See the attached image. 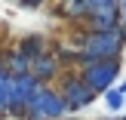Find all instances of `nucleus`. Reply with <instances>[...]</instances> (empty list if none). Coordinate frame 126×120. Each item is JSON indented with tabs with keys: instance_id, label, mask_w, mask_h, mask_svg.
Listing matches in <instances>:
<instances>
[{
	"instance_id": "obj_15",
	"label": "nucleus",
	"mask_w": 126,
	"mask_h": 120,
	"mask_svg": "<svg viewBox=\"0 0 126 120\" xmlns=\"http://www.w3.org/2000/svg\"><path fill=\"white\" fill-rule=\"evenodd\" d=\"M59 3H74V0H59Z\"/></svg>"
},
{
	"instance_id": "obj_7",
	"label": "nucleus",
	"mask_w": 126,
	"mask_h": 120,
	"mask_svg": "<svg viewBox=\"0 0 126 120\" xmlns=\"http://www.w3.org/2000/svg\"><path fill=\"white\" fill-rule=\"evenodd\" d=\"M18 52H22L28 62H34V59H40V55L49 52V40L40 37V34H31V37H25V40L18 43Z\"/></svg>"
},
{
	"instance_id": "obj_3",
	"label": "nucleus",
	"mask_w": 126,
	"mask_h": 120,
	"mask_svg": "<svg viewBox=\"0 0 126 120\" xmlns=\"http://www.w3.org/2000/svg\"><path fill=\"white\" fill-rule=\"evenodd\" d=\"M65 117L68 111L55 86H40L28 105V114H25V120H65Z\"/></svg>"
},
{
	"instance_id": "obj_4",
	"label": "nucleus",
	"mask_w": 126,
	"mask_h": 120,
	"mask_svg": "<svg viewBox=\"0 0 126 120\" xmlns=\"http://www.w3.org/2000/svg\"><path fill=\"white\" fill-rule=\"evenodd\" d=\"M59 80H62V83H59V96H62V102H65V111H68V114H77V111H83V108H89V105H92L95 92L80 80L77 71L62 74Z\"/></svg>"
},
{
	"instance_id": "obj_1",
	"label": "nucleus",
	"mask_w": 126,
	"mask_h": 120,
	"mask_svg": "<svg viewBox=\"0 0 126 120\" xmlns=\"http://www.w3.org/2000/svg\"><path fill=\"white\" fill-rule=\"evenodd\" d=\"M71 46L77 49L80 65L83 62H102V59H120V52L126 49V28L98 31V34H86V31L77 28L71 37Z\"/></svg>"
},
{
	"instance_id": "obj_10",
	"label": "nucleus",
	"mask_w": 126,
	"mask_h": 120,
	"mask_svg": "<svg viewBox=\"0 0 126 120\" xmlns=\"http://www.w3.org/2000/svg\"><path fill=\"white\" fill-rule=\"evenodd\" d=\"M9 108V77H0V117Z\"/></svg>"
},
{
	"instance_id": "obj_16",
	"label": "nucleus",
	"mask_w": 126,
	"mask_h": 120,
	"mask_svg": "<svg viewBox=\"0 0 126 120\" xmlns=\"http://www.w3.org/2000/svg\"><path fill=\"white\" fill-rule=\"evenodd\" d=\"M105 120H120V117H105Z\"/></svg>"
},
{
	"instance_id": "obj_9",
	"label": "nucleus",
	"mask_w": 126,
	"mask_h": 120,
	"mask_svg": "<svg viewBox=\"0 0 126 120\" xmlns=\"http://www.w3.org/2000/svg\"><path fill=\"white\" fill-rule=\"evenodd\" d=\"M102 102H105V108L114 111V114H120V111L126 108V96H123V92H117V86H111L108 92H102Z\"/></svg>"
},
{
	"instance_id": "obj_8",
	"label": "nucleus",
	"mask_w": 126,
	"mask_h": 120,
	"mask_svg": "<svg viewBox=\"0 0 126 120\" xmlns=\"http://www.w3.org/2000/svg\"><path fill=\"white\" fill-rule=\"evenodd\" d=\"M28 68H31V62L25 59L18 49H12L9 55H3V77H9V80L25 77V74H28Z\"/></svg>"
},
{
	"instance_id": "obj_14",
	"label": "nucleus",
	"mask_w": 126,
	"mask_h": 120,
	"mask_svg": "<svg viewBox=\"0 0 126 120\" xmlns=\"http://www.w3.org/2000/svg\"><path fill=\"white\" fill-rule=\"evenodd\" d=\"M0 77H3V55H0Z\"/></svg>"
},
{
	"instance_id": "obj_12",
	"label": "nucleus",
	"mask_w": 126,
	"mask_h": 120,
	"mask_svg": "<svg viewBox=\"0 0 126 120\" xmlns=\"http://www.w3.org/2000/svg\"><path fill=\"white\" fill-rule=\"evenodd\" d=\"M120 16H123V28H126V0H120Z\"/></svg>"
},
{
	"instance_id": "obj_11",
	"label": "nucleus",
	"mask_w": 126,
	"mask_h": 120,
	"mask_svg": "<svg viewBox=\"0 0 126 120\" xmlns=\"http://www.w3.org/2000/svg\"><path fill=\"white\" fill-rule=\"evenodd\" d=\"M22 6H28V9H37V6H43V3H49V0H18Z\"/></svg>"
},
{
	"instance_id": "obj_17",
	"label": "nucleus",
	"mask_w": 126,
	"mask_h": 120,
	"mask_svg": "<svg viewBox=\"0 0 126 120\" xmlns=\"http://www.w3.org/2000/svg\"><path fill=\"white\" fill-rule=\"evenodd\" d=\"M123 114H126V108H123ZM123 120H126V117H123Z\"/></svg>"
},
{
	"instance_id": "obj_5",
	"label": "nucleus",
	"mask_w": 126,
	"mask_h": 120,
	"mask_svg": "<svg viewBox=\"0 0 126 120\" xmlns=\"http://www.w3.org/2000/svg\"><path fill=\"white\" fill-rule=\"evenodd\" d=\"M37 89H40V83H37L31 74L9 80V108H6V117L25 120V114H28V105H31V99H34Z\"/></svg>"
},
{
	"instance_id": "obj_13",
	"label": "nucleus",
	"mask_w": 126,
	"mask_h": 120,
	"mask_svg": "<svg viewBox=\"0 0 126 120\" xmlns=\"http://www.w3.org/2000/svg\"><path fill=\"white\" fill-rule=\"evenodd\" d=\"M117 92H123V96H126V80H120V83H117Z\"/></svg>"
},
{
	"instance_id": "obj_2",
	"label": "nucleus",
	"mask_w": 126,
	"mask_h": 120,
	"mask_svg": "<svg viewBox=\"0 0 126 120\" xmlns=\"http://www.w3.org/2000/svg\"><path fill=\"white\" fill-rule=\"evenodd\" d=\"M80 80L89 86L95 96L108 92L111 86H117V77H120V59H102V62H83L77 68Z\"/></svg>"
},
{
	"instance_id": "obj_6",
	"label": "nucleus",
	"mask_w": 126,
	"mask_h": 120,
	"mask_svg": "<svg viewBox=\"0 0 126 120\" xmlns=\"http://www.w3.org/2000/svg\"><path fill=\"white\" fill-rule=\"evenodd\" d=\"M28 74H31V77H34L40 86H52V80H55V77H62V74H65V68L59 65V59H55L52 52H46V55H40V59L31 62Z\"/></svg>"
}]
</instances>
